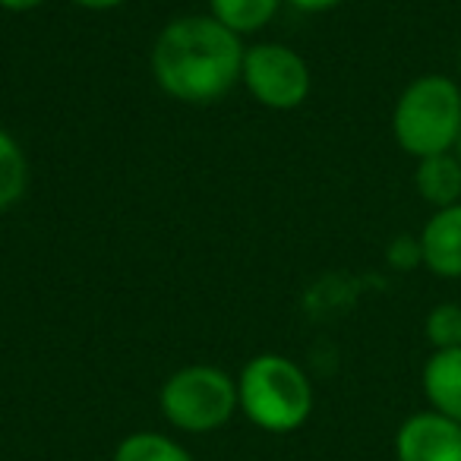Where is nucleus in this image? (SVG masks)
<instances>
[{
  "mask_svg": "<svg viewBox=\"0 0 461 461\" xmlns=\"http://www.w3.org/2000/svg\"><path fill=\"white\" fill-rule=\"evenodd\" d=\"M247 48L215 16H177L152 45V73L165 95L184 104H212L240 79Z\"/></svg>",
  "mask_w": 461,
  "mask_h": 461,
  "instance_id": "f257e3e1",
  "label": "nucleus"
},
{
  "mask_svg": "<svg viewBox=\"0 0 461 461\" xmlns=\"http://www.w3.org/2000/svg\"><path fill=\"white\" fill-rule=\"evenodd\" d=\"M414 186L420 193L423 203L433 209H448V205L461 203V161L455 152L429 155V158L417 161Z\"/></svg>",
  "mask_w": 461,
  "mask_h": 461,
  "instance_id": "1a4fd4ad",
  "label": "nucleus"
},
{
  "mask_svg": "<svg viewBox=\"0 0 461 461\" xmlns=\"http://www.w3.org/2000/svg\"><path fill=\"white\" fill-rule=\"evenodd\" d=\"M420 385L429 411L461 423V348L429 354L420 373Z\"/></svg>",
  "mask_w": 461,
  "mask_h": 461,
  "instance_id": "6e6552de",
  "label": "nucleus"
},
{
  "mask_svg": "<svg viewBox=\"0 0 461 461\" xmlns=\"http://www.w3.org/2000/svg\"><path fill=\"white\" fill-rule=\"evenodd\" d=\"M398 461H461V423L436 411H417L395 433Z\"/></svg>",
  "mask_w": 461,
  "mask_h": 461,
  "instance_id": "423d86ee",
  "label": "nucleus"
},
{
  "mask_svg": "<svg viewBox=\"0 0 461 461\" xmlns=\"http://www.w3.org/2000/svg\"><path fill=\"white\" fill-rule=\"evenodd\" d=\"M385 259H389L395 269H414L417 263H423L420 257V240L417 238H395L385 250Z\"/></svg>",
  "mask_w": 461,
  "mask_h": 461,
  "instance_id": "4468645a",
  "label": "nucleus"
},
{
  "mask_svg": "<svg viewBox=\"0 0 461 461\" xmlns=\"http://www.w3.org/2000/svg\"><path fill=\"white\" fill-rule=\"evenodd\" d=\"M114 461H193V455L171 436L142 429L121 439V446L114 448Z\"/></svg>",
  "mask_w": 461,
  "mask_h": 461,
  "instance_id": "f8f14e48",
  "label": "nucleus"
},
{
  "mask_svg": "<svg viewBox=\"0 0 461 461\" xmlns=\"http://www.w3.org/2000/svg\"><path fill=\"white\" fill-rule=\"evenodd\" d=\"M420 257L433 276L461 278V203L436 209L420 230Z\"/></svg>",
  "mask_w": 461,
  "mask_h": 461,
  "instance_id": "0eeeda50",
  "label": "nucleus"
},
{
  "mask_svg": "<svg viewBox=\"0 0 461 461\" xmlns=\"http://www.w3.org/2000/svg\"><path fill=\"white\" fill-rule=\"evenodd\" d=\"M294 10H303V14H326V10L341 7L345 0H288Z\"/></svg>",
  "mask_w": 461,
  "mask_h": 461,
  "instance_id": "2eb2a0df",
  "label": "nucleus"
},
{
  "mask_svg": "<svg viewBox=\"0 0 461 461\" xmlns=\"http://www.w3.org/2000/svg\"><path fill=\"white\" fill-rule=\"evenodd\" d=\"M29 186V161L23 146L0 127V212L14 209Z\"/></svg>",
  "mask_w": 461,
  "mask_h": 461,
  "instance_id": "9b49d317",
  "label": "nucleus"
},
{
  "mask_svg": "<svg viewBox=\"0 0 461 461\" xmlns=\"http://www.w3.org/2000/svg\"><path fill=\"white\" fill-rule=\"evenodd\" d=\"M45 0H0V10H7V14H29V10L41 7Z\"/></svg>",
  "mask_w": 461,
  "mask_h": 461,
  "instance_id": "dca6fc26",
  "label": "nucleus"
},
{
  "mask_svg": "<svg viewBox=\"0 0 461 461\" xmlns=\"http://www.w3.org/2000/svg\"><path fill=\"white\" fill-rule=\"evenodd\" d=\"M392 133L417 161L452 152L461 133V86L439 73L414 79L395 102Z\"/></svg>",
  "mask_w": 461,
  "mask_h": 461,
  "instance_id": "7ed1b4c3",
  "label": "nucleus"
},
{
  "mask_svg": "<svg viewBox=\"0 0 461 461\" xmlns=\"http://www.w3.org/2000/svg\"><path fill=\"white\" fill-rule=\"evenodd\" d=\"M238 404L266 433H291L313 411V385L285 354H257L238 376Z\"/></svg>",
  "mask_w": 461,
  "mask_h": 461,
  "instance_id": "f03ea898",
  "label": "nucleus"
},
{
  "mask_svg": "<svg viewBox=\"0 0 461 461\" xmlns=\"http://www.w3.org/2000/svg\"><path fill=\"white\" fill-rule=\"evenodd\" d=\"M423 335L433 351L461 348V307L458 303H436L423 320Z\"/></svg>",
  "mask_w": 461,
  "mask_h": 461,
  "instance_id": "ddd939ff",
  "label": "nucleus"
},
{
  "mask_svg": "<svg viewBox=\"0 0 461 461\" xmlns=\"http://www.w3.org/2000/svg\"><path fill=\"white\" fill-rule=\"evenodd\" d=\"M73 4H77V7H83V10H98V14H102V10L123 7L127 0H73Z\"/></svg>",
  "mask_w": 461,
  "mask_h": 461,
  "instance_id": "f3484780",
  "label": "nucleus"
},
{
  "mask_svg": "<svg viewBox=\"0 0 461 461\" xmlns=\"http://www.w3.org/2000/svg\"><path fill=\"white\" fill-rule=\"evenodd\" d=\"M240 79L263 108L294 111L310 95V67L294 48L263 41L247 48Z\"/></svg>",
  "mask_w": 461,
  "mask_h": 461,
  "instance_id": "39448f33",
  "label": "nucleus"
},
{
  "mask_svg": "<svg viewBox=\"0 0 461 461\" xmlns=\"http://www.w3.org/2000/svg\"><path fill=\"white\" fill-rule=\"evenodd\" d=\"M455 155H458V161H461V133H458V142H455V149H452Z\"/></svg>",
  "mask_w": 461,
  "mask_h": 461,
  "instance_id": "a211bd4d",
  "label": "nucleus"
},
{
  "mask_svg": "<svg viewBox=\"0 0 461 461\" xmlns=\"http://www.w3.org/2000/svg\"><path fill=\"white\" fill-rule=\"evenodd\" d=\"M209 16H215L224 29H230L234 35H250L269 26L282 0H209Z\"/></svg>",
  "mask_w": 461,
  "mask_h": 461,
  "instance_id": "9d476101",
  "label": "nucleus"
},
{
  "mask_svg": "<svg viewBox=\"0 0 461 461\" xmlns=\"http://www.w3.org/2000/svg\"><path fill=\"white\" fill-rule=\"evenodd\" d=\"M458 73H461V54H458Z\"/></svg>",
  "mask_w": 461,
  "mask_h": 461,
  "instance_id": "6ab92c4d",
  "label": "nucleus"
},
{
  "mask_svg": "<svg viewBox=\"0 0 461 461\" xmlns=\"http://www.w3.org/2000/svg\"><path fill=\"white\" fill-rule=\"evenodd\" d=\"M161 414L171 427L184 433H212L234 417L238 379L212 364H190L165 379L161 385Z\"/></svg>",
  "mask_w": 461,
  "mask_h": 461,
  "instance_id": "20e7f679",
  "label": "nucleus"
}]
</instances>
